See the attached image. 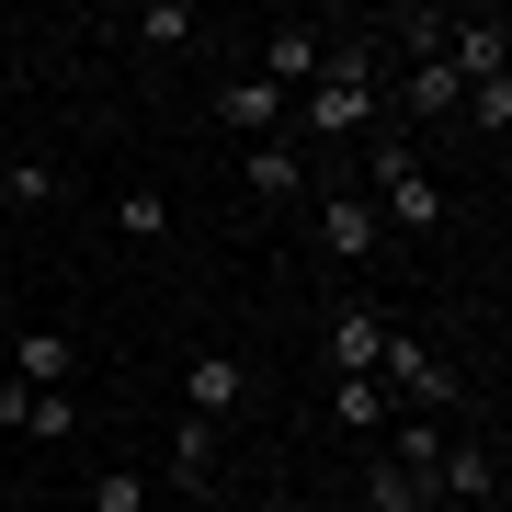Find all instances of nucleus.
<instances>
[{"label":"nucleus","mask_w":512,"mask_h":512,"mask_svg":"<svg viewBox=\"0 0 512 512\" xmlns=\"http://www.w3.org/2000/svg\"><path fill=\"white\" fill-rule=\"evenodd\" d=\"M376 217H399V228H444V183L410 160V137H376Z\"/></svg>","instance_id":"obj_1"},{"label":"nucleus","mask_w":512,"mask_h":512,"mask_svg":"<svg viewBox=\"0 0 512 512\" xmlns=\"http://www.w3.org/2000/svg\"><path fill=\"white\" fill-rule=\"evenodd\" d=\"M376 387H387V399H410V410H444V399H456V365H444L433 342H410V330H387Z\"/></svg>","instance_id":"obj_2"},{"label":"nucleus","mask_w":512,"mask_h":512,"mask_svg":"<svg viewBox=\"0 0 512 512\" xmlns=\"http://www.w3.org/2000/svg\"><path fill=\"white\" fill-rule=\"evenodd\" d=\"M444 69H456L467 92H478V80H512V23L501 12H456V23H444Z\"/></svg>","instance_id":"obj_3"},{"label":"nucleus","mask_w":512,"mask_h":512,"mask_svg":"<svg viewBox=\"0 0 512 512\" xmlns=\"http://www.w3.org/2000/svg\"><path fill=\"white\" fill-rule=\"evenodd\" d=\"M0 433L57 444V433H80V399H69V387H0Z\"/></svg>","instance_id":"obj_4"},{"label":"nucleus","mask_w":512,"mask_h":512,"mask_svg":"<svg viewBox=\"0 0 512 512\" xmlns=\"http://www.w3.org/2000/svg\"><path fill=\"white\" fill-rule=\"evenodd\" d=\"M444 490H456V501H490V490H501V444L456 433V444L433 456V501H444Z\"/></svg>","instance_id":"obj_5"},{"label":"nucleus","mask_w":512,"mask_h":512,"mask_svg":"<svg viewBox=\"0 0 512 512\" xmlns=\"http://www.w3.org/2000/svg\"><path fill=\"white\" fill-rule=\"evenodd\" d=\"M251 80H274V92L296 103V92L319 80V35H308V23H274V35H262V69H251Z\"/></svg>","instance_id":"obj_6"},{"label":"nucleus","mask_w":512,"mask_h":512,"mask_svg":"<svg viewBox=\"0 0 512 512\" xmlns=\"http://www.w3.org/2000/svg\"><path fill=\"white\" fill-rule=\"evenodd\" d=\"M183 399H194V421H228L239 399H251V376H239V353H194V365H183Z\"/></svg>","instance_id":"obj_7"},{"label":"nucleus","mask_w":512,"mask_h":512,"mask_svg":"<svg viewBox=\"0 0 512 512\" xmlns=\"http://www.w3.org/2000/svg\"><path fill=\"white\" fill-rule=\"evenodd\" d=\"M319 239H330V251H342V262H365L376 239H387V217H376L365 194H319Z\"/></svg>","instance_id":"obj_8"},{"label":"nucleus","mask_w":512,"mask_h":512,"mask_svg":"<svg viewBox=\"0 0 512 512\" xmlns=\"http://www.w3.org/2000/svg\"><path fill=\"white\" fill-rule=\"evenodd\" d=\"M69 376H80L69 330H23V342H12V387H69Z\"/></svg>","instance_id":"obj_9"},{"label":"nucleus","mask_w":512,"mask_h":512,"mask_svg":"<svg viewBox=\"0 0 512 512\" xmlns=\"http://www.w3.org/2000/svg\"><path fill=\"white\" fill-rule=\"evenodd\" d=\"M239 183H251L262 205H296V194H308V160H296L285 137H251V171H239Z\"/></svg>","instance_id":"obj_10"},{"label":"nucleus","mask_w":512,"mask_h":512,"mask_svg":"<svg viewBox=\"0 0 512 512\" xmlns=\"http://www.w3.org/2000/svg\"><path fill=\"white\" fill-rule=\"evenodd\" d=\"M217 114H228L239 137H285V92H274V80H228Z\"/></svg>","instance_id":"obj_11"},{"label":"nucleus","mask_w":512,"mask_h":512,"mask_svg":"<svg viewBox=\"0 0 512 512\" xmlns=\"http://www.w3.org/2000/svg\"><path fill=\"white\" fill-rule=\"evenodd\" d=\"M376 353H387V319L376 308H342V319H330V365H342V376H376Z\"/></svg>","instance_id":"obj_12"},{"label":"nucleus","mask_w":512,"mask_h":512,"mask_svg":"<svg viewBox=\"0 0 512 512\" xmlns=\"http://www.w3.org/2000/svg\"><path fill=\"white\" fill-rule=\"evenodd\" d=\"M365 512H433V478H410V467L376 444V467H365Z\"/></svg>","instance_id":"obj_13"},{"label":"nucleus","mask_w":512,"mask_h":512,"mask_svg":"<svg viewBox=\"0 0 512 512\" xmlns=\"http://www.w3.org/2000/svg\"><path fill=\"white\" fill-rule=\"evenodd\" d=\"M330 421L342 433H387V387L376 376H330Z\"/></svg>","instance_id":"obj_14"},{"label":"nucleus","mask_w":512,"mask_h":512,"mask_svg":"<svg viewBox=\"0 0 512 512\" xmlns=\"http://www.w3.org/2000/svg\"><path fill=\"white\" fill-rule=\"evenodd\" d=\"M410 114H467V80L444 69V57H421L410 69Z\"/></svg>","instance_id":"obj_15"},{"label":"nucleus","mask_w":512,"mask_h":512,"mask_svg":"<svg viewBox=\"0 0 512 512\" xmlns=\"http://www.w3.org/2000/svg\"><path fill=\"white\" fill-rule=\"evenodd\" d=\"M205 467H217V421H183V444H171V490H205Z\"/></svg>","instance_id":"obj_16"},{"label":"nucleus","mask_w":512,"mask_h":512,"mask_svg":"<svg viewBox=\"0 0 512 512\" xmlns=\"http://www.w3.org/2000/svg\"><path fill=\"white\" fill-rule=\"evenodd\" d=\"M0 194H12V205H46V194H57V171H46V160H12V148H0Z\"/></svg>","instance_id":"obj_17"},{"label":"nucleus","mask_w":512,"mask_h":512,"mask_svg":"<svg viewBox=\"0 0 512 512\" xmlns=\"http://www.w3.org/2000/svg\"><path fill=\"white\" fill-rule=\"evenodd\" d=\"M183 35H194L183 0H148V12H137V46H183Z\"/></svg>","instance_id":"obj_18"},{"label":"nucleus","mask_w":512,"mask_h":512,"mask_svg":"<svg viewBox=\"0 0 512 512\" xmlns=\"http://www.w3.org/2000/svg\"><path fill=\"white\" fill-rule=\"evenodd\" d=\"M467 126H478V137L512 126V80H478V92H467Z\"/></svg>","instance_id":"obj_19"},{"label":"nucleus","mask_w":512,"mask_h":512,"mask_svg":"<svg viewBox=\"0 0 512 512\" xmlns=\"http://www.w3.org/2000/svg\"><path fill=\"white\" fill-rule=\"evenodd\" d=\"M92 512H148V490H137L126 467H103V478H92Z\"/></svg>","instance_id":"obj_20"},{"label":"nucleus","mask_w":512,"mask_h":512,"mask_svg":"<svg viewBox=\"0 0 512 512\" xmlns=\"http://www.w3.org/2000/svg\"><path fill=\"white\" fill-rule=\"evenodd\" d=\"M308 512H342V501H308Z\"/></svg>","instance_id":"obj_21"}]
</instances>
